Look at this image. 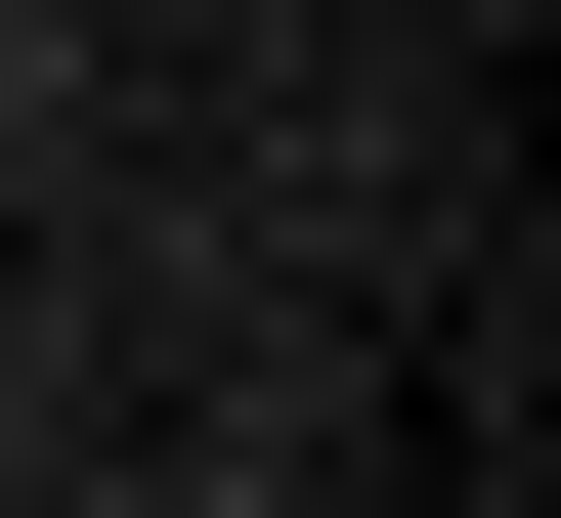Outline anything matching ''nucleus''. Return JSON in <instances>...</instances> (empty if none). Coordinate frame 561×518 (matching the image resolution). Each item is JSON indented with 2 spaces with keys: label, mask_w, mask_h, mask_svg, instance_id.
Masks as SVG:
<instances>
[{
  "label": "nucleus",
  "mask_w": 561,
  "mask_h": 518,
  "mask_svg": "<svg viewBox=\"0 0 561 518\" xmlns=\"http://www.w3.org/2000/svg\"><path fill=\"white\" fill-rule=\"evenodd\" d=\"M0 130H44V0H0Z\"/></svg>",
  "instance_id": "f257e3e1"
}]
</instances>
